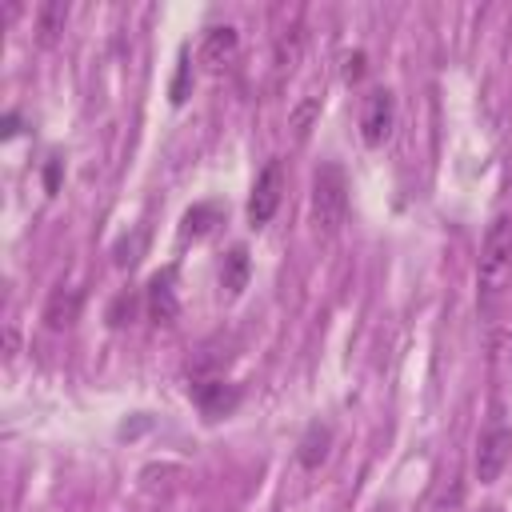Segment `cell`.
I'll return each instance as SVG.
<instances>
[{"label":"cell","instance_id":"cell-1","mask_svg":"<svg viewBox=\"0 0 512 512\" xmlns=\"http://www.w3.org/2000/svg\"><path fill=\"white\" fill-rule=\"evenodd\" d=\"M512 296V216L500 212L480 244V264H476V304L480 316L492 324Z\"/></svg>","mask_w":512,"mask_h":512},{"label":"cell","instance_id":"cell-2","mask_svg":"<svg viewBox=\"0 0 512 512\" xmlns=\"http://www.w3.org/2000/svg\"><path fill=\"white\" fill-rule=\"evenodd\" d=\"M348 220V176L340 164H320L312 176V224L324 240H332Z\"/></svg>","mask_w":512,"mask_h":512},{"label":"cell","instance_id":"cell-3","mask_svg":"<svg viewBox=\"0 0 512 512\" xmlns=\"http://www.w3.org/2000/svg\"><path fill=\"white\" fill-rule=\"evenodd\" d=\"M396 128V96L388 88H372L360 100V140L368 148H380Z\"/></svg>","mask_w":512,"mask_h":512},{"label":"cell","instance_id":"cell-4","mask_svg":"<svg viewBox=\"0 0 512 512\" xmlns=\"http://www.w3.org/2000/svg\"><path fill=\"white\" fill-rule=\"evenodd\" d=\"M280 196H284V164L280 160H268L252 184V196H248V224L260 228L276 216L280 208Z\"/></svg>","mask_w":512,"mask_h":512},{"label":"cell","instance_id":"cell-5","mask_svg":"<svg viewBox=\"0 0 512 512\" xmlns=\"http://www.w3.org/2000/svg\"><path fill=\"white\" fill-rule=\"evenodd\" d=\"M508 460H512V428L492 424V428L480 436V444H476V460H472L476 480H480V484H496L500 472L508 468Z\"/></svg>","mask_w":512,"mask_h":512},{"label":"cell","instance_id":"cell-6","mask_svg":"<svg viewBox=\"0 0 512 512\" xmlns=\"http://www.w3.org/2000/svg\"><path fill=\"white\" fill-rule=\"evenodd\" d=\"M236 56H240V32L232 24H212L204 32V40H200V64H204V72H212V76L228 72L236 64Z\"/></svg>","mask_w":512,"mask_h":512},{"label":"cell","instance_id":"cell-7","mask_svg":"<svg viewBox=\"0 0 512 512\" xmlns=\"http://www.w3.org/2000/svg\"><path fill=\"white\" fill-rule=\"evenodd\" d=\"M192 400H196V408L208 420H220V416H228L240 404V388L228 384L224 376H212V380H196L192 384Z\"/></svg>","mask_w":512,"mask_h":512},{"label":"cell","instance_id":"cell-8","mask_svg":"<svg viewBox=\"0 0 512 512\" xmlns=\"http://www.w3.org/2000/svg\"><path fill=\"white\" fill-rule=\"evenodd\" d=\"M148 316L156 324H176L180 316V296H176V268H164L148 280Z\"/></svg>","mask_w":512,"mask_h":512},{"label":"cell","instance_id":"cell-9","mask_svg":"<svg viewBox=\"0 0 512 512\" xmlns=\"http://www.w3.org/2000/svg\"><path fill=\"white\" fill-rule=\"evenodd\" d=\"M216 224H224L220 204H192L180 220V240H208L216 232Z\"/></svg>","mask_w":512,"mask_h":512},{"label":"cell","instance_id":"cell-10","mask_svg":"<svg viewBox=\"0 0 512 512\" xmlns=\"http://www.w3.org/2000/svg\"><path fill=\"white\" fill-rule=\"evenodd\" d=\"M76 316H80V292H76V288H56V292L48 296L44 324H48L52 332H60V328H72Z\"/></svg>","mask_w":512,"mask_h":512},{"label":"cell","instance_id":"cell-11","mask_svg":"<svg viewBox=\"0 0 512 512\" xmlns=\"http://www.w3.org/2000/svg\"><path fill=\"white\" fill-rule=\"evenodd\" d=\"M248 272H252V260H248V248H244V244H236V248H228V256H224V264H220V288H224L228 296H240V292L248 288Z\"/></svg>","mask_w":512,"mask_h":512},{"label":"cell","instance_id":"cell-12","mask_svg":"<svg viewBox=\"0 0 512 512\" xmlns=\"http://www.w3.org/2000/svg\"><path fill=\"white\" fill-rule=\"evenodd\" d=\"M328 448H332V432H328V424H308V432L300 436V464L304 468H320L324 460H328Z\"/></svg>","mask_w":512,"mask_h":512},{"label":"cell","instance_id":"cell-13","mask_svg":"<svg viewBox=\"0 0 512 512\" xmlns=\"http://www.w3.org/2000/svg\"><path fill=\"white\" fill-rule=\"evenodd\" d=\"M320 120V96H304L292 112H288V128L296 132V140H304L312 132V124Z\"/></svg>","mask_w":512,"mask_h":512},{"label":"cell","instance_id":"cell-14","mask_svg":"<svg viewBox=\"0 0 512 512\" xmlns=\"http://www.w3.org/2000/svg\"><path fill=\"white\" fill-rule=\"evenodd\" d=\"M140 248H144V232H136L132 240H120V244H116V256H112L116 268H132V264L140 260Z\"/></svg>","mask_w":512,"mask_h":512},{"label":"cell","instance_id":"cell-15","mask_svg":"<svg viewBox=\"0 0 512 512\" xmlns=\"http://www.w3.org/2000/svg\"><path fill=\"white\" fill-rule=\"evenodd\" d=\"M132 312H136V296L120 292V296L112 300V308H108V324H112V328H120V324H128V320H132Z\"/></svg>","mask_w":512,"mask_h":512},{"label":"cell","instance_id":"cell-16","mask_svg":"<svg viewBox=\"0 0 512 512\" xmlns=\"http://www.w3.org/2000/svg\"><path fill=\"white\" fill-rule=\"evenodd\" d=\"M188 80H192V64H188V52H180V68H176V80H172V104H184Z\"/></svg>","mask_w":512,"mask_h":512},{"label":"cell","instance_id":"cell-17","mask_svg":"<svg viewBox=\"0 0 512 512\" xmlns=\"http://www.w3.org/2000/svg\"><path fill=\"white\" fill-rule=\"evenodd\" d=\"M64 16H68V8H64V4H48V8H40V32H44V36L60 32Z\"/></svg>","mask_w":512,"mask_h":512},{"label":"cell","instance_id":"cell-18","mask_svg":"<svg viewBox=\"0 0 512 512\" xmlns=\"http://www.w3.org/2000/svg\"><path fill=\"white\" fill-rule=\"evenodd\" d=\"M364 64H368V56H364V52L344 56V80H348V84H356V80L364 76Z\"/></svg>","mask_w":512,"mask_h":512},{"label":"cell","instance_id":"cell-19","mask_svg":"<svg viewBox=\"0 0 512 512\" xmlns=\"http://www.w3.org/2000/svg\"><path fill=\"white\" fill-rule=\"evenodd\" d=\"M376 512H396V508H376Z\"/></svg>","mask_w":512,"mask_h":512},{"label":"cell","instance_id":"cell-20","mask_svg":"<svg viewBox=\"0 0 512 512\" xmlns=\"http://www.w3.org/2000/svg\"><path fill=\"white\" fill-rule=\"evenodd\" d=\"M480 512H496V508H480Z\"/></svg>","mask_w":512,"mask_h":512}]
</instances>
